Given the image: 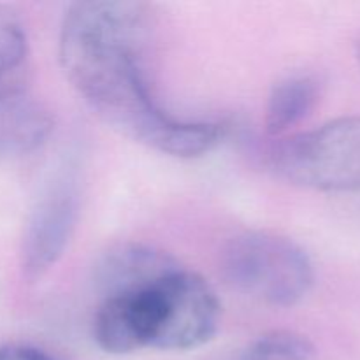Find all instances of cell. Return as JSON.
<instances>
[{"label": "cell", "instance_id": "6", "mask_svg": "<svg viewBox=\"0 0 360 360\" xmlns=\"http://www.w3.org/2000/svg\"><path fill=\"white\" fill-rule=\"evenodd\" d=\"M169 253L144 243H120L102 253L94 269L95 288L105 295L132 290L158 280L178 266Z\"/></svg>", "mask_w": 360, "mask_h": 360}, {"label": "cell", "instance_id": "4", "mask_svg": "<svg viewBox=\"0 0 360 360\" xmlns=\"http://www.w3.org/2000/svg\"><path fill=\"white\" fill-rule=\"evenodd\" d=\"M164 322L155 350L188 352L213 340L221 306L214 288L179 264L164 281Z\"/></svg>", "mask_w": 360, "mask_h": 360}, {"label": "cell", "instance_id": "10", "mask_svg": "<svg viewBox=\"0 0 360 360\" xmlns=\"http://www.w3.org/2000/svg\"><path fill=\"white\" fill-rule=\"evenodd\" d=\"M241 360H319L308 338L294 330H271L248 345Z\"/></svg>", "mask_w": 360, "mask_h": 360}, {"label": "cell", "instance_id": "8", "mask_svg": "<svg viewBox=\"0 0 360 360\" xmlns=\"http://www.w3.org/2000/svg\"><path fill=\"white\" fill-rule=\"evenodd\" d=\"M320 97V83L306 72L288 74L281 77L269 91L266 104L264 127L273 137H285L288 130L302 122Z\"/></svg>", "mask_w": 360, "mask_h": 360}, {"label": "cell", "instance_id": "9", "mask_svg": "<svg viewBox=\"0 0 360 360\" xmlns=\"http://www.w3.org/2000/svg\"><path fill=\"white\" fill-rule=\"evenodd\" d=\"M30 46L20 14L0 4V101L27 91Z\"/></svg>", "mask_w": 360, "mask_h": 360}, {"label": "cell", "instance_id": "2", "mask_svg": "<svg viewBox=\"0 0 360 360\" xmlns=\"http://www.w3.org/2000/svg\"><path fill=\"white\" fill-rule=\"evenodd\" d=\"M221 273L232 288L278 308L301 302L315 281L308 253L292 239L266 231L232 238L221 252Z\"/></svg>", "mask_w": 360, "mask_h": 360}, {"label": "cell", "instance_id": "12", "mask_svg": "<svg viewBox=\"0 0 360 360\" xmlns=\"http://www.w3.org/2000/svg\"><path fill=\"white\" fill-rule=\"evenodd\" d=\"M357 60H359V63H360V42L357 44Z\"/></svg>", "mask_w": 360, "mask_h": 360}, {"label": "cell", "instance_id": "3", "mask_svg": "<svg viewBox=\"0 0 360 360\" xmlns=\"http://www.w3.org/2000/svg\"><path fill=\"white\" fill-rule=\"evenodd\" d=\"M269 160L274 172L292 185L330 193L359 192L360 116L285 136L271 150Z\"/></svg>", "mask_w": 360, "mask_h": 360}, {"label": "cell", "instance_id": "7", "mask_svg": "<svg viewBox=\"0 0 360 360\" xmlns=\"http://www.w3.org/2000/svg\"><path fill=\"white\" fill-rule=\"evenodd\" d=\"M53 130L48 109L28 91L0 101V155L21 157L41 148Z\"/></svg>", "mask_w": 360, "mask_h": 360}, {"label": "cell", "instance_id": "11", "mask_svg": "<svg viewBox=\"0 0 360 360\" xmlns=\"http://www.w3.org/2000/svg\"><path fill=\"white\" fill-rule=\"evenodd\" d=\"M0 360H56L42 348L27 343L0 345Z\"/></svg>", "mask_w": 360, "mask_h": 360}, {"label": "cell", "instance_id": "1", "mask_svg": "<svg viewBox=\"0 0 360 360\" xmlns=\"http://www.w3.org/2000/svg\"><path fill=\"white\" fill-rule=\"evenodd\" d=\"M148 37L144 4L81 0L67 7L58 39L60 65L88 108L122 136L176 158H199L227 136V125L165 111L143 69Z\"/></svg>", "mask_w": 360, "mask_h": 360}, {"label": "cell", "instance_id": "5", "mask_svg": "<svg viewBox=\"0 0 360 360\" xmlns=\"http://www.w3.org/2000/svg\"><path fill=\"white\" fill-rule=\"evenodd\" d=\"M79 218V188L65 174L49 183L25 224L21 266L30 280L41 278L62 259Z\"/></svg>", "mask_w": 360, "mask_h": 360}]
</instances>
